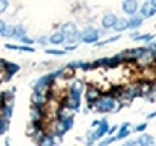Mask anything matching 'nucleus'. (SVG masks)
<instances>
[{
    "label": "nucleus",
    "mask_w": 156,
    "mask_h": 146,
    "mask_svg": "<svg viewBox=\"0 0 156 146\" xmlns=\"http://www.w3.org/2000/svg\"><path fill=\"white\" fill-rule=\"evenodd\" d=\"M117 138L115 136H111V138H107V140H104V141H101V144H111V143H114Z\"/></svg>",
    "instance_id": "cd10ccee"
},
{
    "label": "nucleus",
    "mask_w": 156,
    "mask_h": 146,
    "mask_svg": "<svg viewBox=\"0 0 156 146\" xmlns=\"http://www.w3.org/2000/svg\"><path fill=\"white\" fill-rule=\"evenodd\" d=\"M31 119H33V122H39V120L42 119V109H41V106H34L33 107Z\"/></svg>",
    "instance_id": "f3484780"
},
{
    "label": "nucleus",
    "mask_w": 156,
    "mask_h": 146,
    "mask_svg": "<svg viewBox=\"0 0 156 146\" xmlns=\"http://www.w3.org/2000/svg\"><path fill=\"white\" fill-rule=\"evenodd\" d=\"M31 101H33L34 106H42L44 102H46V94L41 91H34L33 96H31Z\"/></svg>",
    "instance_id": "f8f14e48"
},
{
    "label": "nucleus",
    "mask_w": 156,
    "mask_h": 146,
    "mask_svg": "<svg viewBox=\"0 0 156 146\" xmlns=\"http://www.w3.org/2000/svg\"><path fill=\"white\" fill-rule=\"evenodd\" d=\"M5 28H7V23H5L3 19H0V36H2V33H3Z\"/></svg>",
    "instance_id": "7c9ffc66"
},
{
    "label": "nucleus",
    "mask_w": 156,
    "mask_h": 146,
    "mask_svg": "<svg viewBox=\"0 0 156 146\" xmlns=\"http://www.w3.org/2000/svg\"><path fill=\"white\" fill-rule=\"evenodd\" d=\"M99 41V31L93 26H88L86 29L81 31V42L85 44H94Z\"/></svg>",
    "instance_id": "f03ea898"
},
{
    "label": "nucleus",
    "mask_w": 156,
    "mask_h": 146,
    "mask_svg": "<svg viewBox=\"0 0 156 146\" xmlns=\"http://www.w3.org/2000/svg\"><path fill=\"white\" fill-rule=\"evenodd\" d=\"M115 19H117V16L114 13H106L104 16H102V19H101V26H102V29H112V26H114V23H115Z\"/></svg>",
    "instance_id": "0eeeda50"
},
{
    "label": "nucleus",
    "mask_w": 156,
    "mask_h": 146,
    "mask_svg": "<svg viewBox=\"0 0 156 146\" xmlns=\"http://www.w3.org/2000/svg\"><path fill=\"white\" fill-rule=\"evenodd\" d=\"M81 91H83V81H75L73 85L70 86V92H68V96L72 97H81Z\"/></svg>",
    "instance_id": "6e6552de"
},
{
    "label": "nucleus",
    "mask_w": 156,
    "mask_h": 146,
    "mask_svg": "<svg viewBox=\"0 0 156 146\" xmlns=\"http://www.w3.org/2000/svg\"><path fill=\"white\" fill-rule=\"evenodd\" d=\"M60 31H62V34H63V36H65V39H67V37H70L72 34L76 31V26H75V23H63Z\"/></svg>",
    "instance_id": "9b49d317"
},
{
    "label": "nucleus",
    "mask_w": 156,
    "mask_h": 146,
    "mask_svg": "<svg viewBox=\"0 0 156 146\" xmlns=\"http://www.w3.org/2000/svg\"><path fill=\"white\" fill-rule=\"evenodd\" d=\"M99 128H98L94 133H93L91 136H90V140H88V144H93L94 143V140H98V138H102L106 133H107V130H109V125H107V120L106 119H102L101 122H99Z\"/></svg>",
    "instance_id": "7ed1b4c3"
},
{
    "label": "nucleus",
    "mask_w": 156,
    "mask_h": 146,
    "mask_svg": "<svg viewBox=\"0 0 156 146\" xmlns=\"http://www.w3.org/2000/svg\"><path fill=\"white\" fill-rule=\"evenodd\" d=\"M138 13H140V16L141 18H151V16H154V13H156V5H151L150 2L148 3H143V7L138 8Z\"/></svg>",
    "instance_id": "423d86ee"
},
{
    "label": "nucleus",
    "mask_w": 156,
    "mask_h": 146,
    "mask_svg": "<svg viewBox=\"0 0 156 146\" xmlns=\"http://www.w3.org/2000/svg\"><path fill=\"white\" fill-rule=\"evenodd\" d=\"M2 114H3L5 119L10 120V117H12V114H13V104H3L2 106Z\"/></svg>",
    "instance_id": "aec40b11"
},
{
    "label": "nucleus",
    "mask_w": 156,
    "mask_h": 146,
    "mask_svg": "<svg viewBox=\"0 0 156 146\" xmlns=\"http://www.w3.org/2000/svg\"><path fill=\"white\" fill-rule=\"evenodd\" d=\"M99 96H101V92H99V89H96V88H90V89L86 91V99H88V102H91V104H94Z\"/></svg>",
    "instance_id": "4468645a"
},
{
    "label": "nucleus",
    "mask_w": 156,
    "mask_h": 146,
    "mask_svg": "<svg viewBox=\"0 0 156 146\" xmlns=\"http://www.w3.org/2000/svg\"><path fill=\"white\" fill-rule=\"evenodd\" d=\"M13 92H15L13 89H12V91H3L2 94H0V97H2V101H7V102H8V101L13 97Z\"/></svg>",
    "instance_id": "5701e85b"
},
{
    "label": "nucleus",
    "mask_w": 156,
    "mask_h": 146,
    "mask_svg": "<svg viewBox=\"0 0 156 146\" xmlns=\"http://www.w3.org/2000/svg\"><path fill=\"white\" fill-rule=\"evenodd\" d=\"M5 67L8 68V73H7V80L8 78H12V75H15L18 70H20V67L16 65V63H10V62H5Z\"/></svg>",
    "instance_id": "a211bd4d"
},
{
    "label": "nucleus",
    "mask_w": 156,
    "mask_h": 146,
    "mask_svg": "<svg viewBox=\"0 0 156 146\" xmlns=\"http://www.w3.org/2000/svg\"><path fill=\"white\" fill-rule=\"evenodd\" d=\"M117 130V125H114V127H111V128L109 130H107V131H109V133H114V131Z\"/></svg>",
    "instance_id": "473e14b6"
},
{
    "label": "nucleus",
    "mask_w": 156,
    "mask_h": 146,
    "mask_svg": "<svg viewBox=\"0 0 156 146\" xmlns=\"http://www.w3.org/2000/svg\"><path fill=\"white\" fill-rule=\"evenodd\" d=\"M99 122L101 120H94V122H93V127H98V125H99Z\"/></svg>",
    "instance_id": "f704fd0d"
},
{
    "label": "nucleus",
    "mask_w": 156,
    "mask_h": 146,
    "mask_svg": "<svg viewBox=\"0 0 156 146\" xmlns=\"http://www.w3.org/2000/svg\"><path fill=\"white\" fill-rule=\"evenodd\" d=\"M143 23V18L140 16V15H132L130 19H127V28H130V29H136V28H140V24Z\"/></svg>",
    "instance_id": "1a4fd4ad"
},
{
    "label": "nucleus",
    "mask_w": 156,
    "mask_h": 146,
    "mask_svg": "<svg viewBox=\"0 0 156 146\" xmlns=\"http://www.w3.org/2000/svg\"><path fill=\"white\" fill-rule=\"evenodd\" d=\"M47 41L51 42V44H54V46H58V44L65 42V36L62 34V31H57V33H54L52 36H49Z\"/></svg>",
    "instance_id": "9d476101"
},
{
    "label": "nucleus",
    "mask_w": 156,
    "mask_h": 146,
    "mask_svg": "<svg viewBox=\"0 0 156 146\" xmlns=\"http://www.w3.org/2000/svg\"><path fill=\"white\" fill-rule=\"evenodd\" d=\"M65 117H68V114H67V110H60L58 112V120H63Z\"/></svg>",
    "instance_id": "c756f323"
},
{
    "label": "nucleus",
    "mask_w": 156,
    "mask_h": 146,
    "mask_svg": "<svg viewBox=\"0 0 156 146\" xmlns=\"http://www.w3.org/2000/svg\"><path fill=\"white\" fill-rule=\"evenodd\" d=\"M8 8V0H0V13L7 12Z\"/></svg>",
    "instance_id": "b1692460"
},
{
    "label": "nucleus",
    "mask_w": 156,
    "mask_h": 146,
    "mask_svg": "<svg viewBox=\"0 0 156 146\" xmlns=\"http://www.w3.org/2000/svg\"><path fill=\"white\" fill-rule=\"evenodd\" d=\"M65 106H67V109H70V110H80V97L68 96Z\"/></svg>",
    "instance_id": "ddd939ff"
},
{
    "label": "nucleus",
    "mask_w": 156,
    "mask_h": 146,
    "mask_svg": "<svg viewBox=\"0 0 156 146\" xmlns=\"http://www.w3.org/2000/svg\"><path fill=\"white\" fill-rule=\"evenodd\" d=\"M143 2H148V0H143Z\"/></svg>",
    "instance_id": "c9c22d12"
},
{
    "label": "nucleus",
    "mask_w": 156,
    "mask_h": 146,
    "mask_svg": "<svg viewBox=\"0 0 156 146\" xmlns=\"http://www.w3.org/2000/svg\"><path fill=\"white\" fill-rule=\"evenodd\" d=\"M20 39H21V42H23V44H28V46H31V44H33V39L26 37V34H24L23 37H20Z\"/></svg>",
    "instance_id": "bb28decb"
},
{
    "label": "nucleus",
    "mask_w": 156,
    "mask_h": 146,
    "mask_svg": "<svg viewBox=\"0 0 156 146\" xmlns=\"http://www.w3.org/2000/svg\"><path fill=\"white\" fill-rule=\"evenodd\" d=\"M153 34H136V36L133 37L135 41H143V42H151L153 41Z\"/></svg>",
    "instance_id": "412c9836"
},
{
    "label": "nucleus",
    "mask_w": 156,
    "mask_h": 146,
    "mask_svg": "<svg viewBox=\"0 0 156 146\" xmlns=\"http://www.w3.org/2000/svg\"><path fill=\"white\" fill-rule=\"evenodd\" d=\"M146 127H148V123H140V125L135 127V131H145Z\"/></svg>",
    "instance_id": "a878e982"
},
{
    "label": "nucleus",
    "mask_w": 156,
    "mask_h": 146,
    "mask_svg": "<svg viewBox=\"0 0 156 146\" xmlns=\"http://www.w3.org/2000/svg\"><path fill=\"white\" fill-rule=\"evenodd\" d=\"M24 34H26V29H24L21 24H16V26L13 28V39H20V37H23Z\"/></svg>",
    "instance_id": "6ab92c4d"
},
{
    "label": "nucleus",
    "mask_w": 156,
    "mask_h": 146,
    "mask_svg": "<svg viewBox=\"0 0 156 146\" xmlns=\"http://www.w3.org/2000/svg\"><path fill=\"white\" fill-rule=\"evenodd\" d=\"M37 42H39V44H47L49 41H47V37H44V36H41V37H37Z\"/></svg>",
    "instance_id": "2f4dec72"
},
{
    "label": "nucleus",
    "mask_w": 156,
    "mask_h": 146,
    "mask_svg": "<svg viewBox=\"0 0 156 146\" xmlns=\"http://www.w3.org/2000/svg\"><path fill=\"white\" fill-rule=\"evenodd\" d=\"M75 49H76V44H72V46H65L63 50H65V52H72V50H75Z\"/></svg>",
    "instance_id": "c85d7f7f"
},
{
    "label": "nucleus",
    "mask_w": 156,
    "mask_h": 146,
    "mask_svg": "<svg viewBox=\"0 0 156 146\" xmlns=\"http://www.w3.org/2000/svg\"><path fill=\"white\" fill-rule=\"evenodd\" d=\"M47 54H54V55H63L65 50H54V49H46Z\"/></svg>",
    "instance_id": "393cba45"
},
{
    "label": "nucleus",
    "mask_w": 156,
    "mask_h": 146,
    "mask_svg": "<svg viewBox=\"0 0 156 146\" xmlns=\"http://www.w3.org/2000/svg\"><path fill=\"white\" fill-rule=\"evenodd\" d=\"M93 107H96L99 112H112V109L115 107V99L112 96H104V97H98V101L93 104Z\"/></svg>",
    "instance_id": "f257e3e1"
},
{
    "label": "nucleus",
    "mask_w": 156,
    "mask_h": 146,
    "mask_svg": "<svg viewBox=\"0 0 156 146\" xmlns=\"http://www.w3.org/2000/svg\"><path fill=\"white\" fill-rule=\"evenodd\" d=\"M129 127H130V125L127 123V122H125V123H122V125H120V130H119V133H117L115 138H117V140H122V138H125V136H129V135H130Z\"/></svg>",
    "instance_id": "dca6fc26"
},
{
    "label": "nucleus",
    "mask_w": 156,
    "mask_h": 146,
    "mask_svg": "<svg viewBox=\"0 0 156 146\" xmlns=\"http://www.w3.org/2000/svg\"><path fill=\"white\" fill-rule=\"evenodd\" d=\"M112 29H114V31H117V33L125 31V29H127V19H125V18H117L115 23H114V26H112Z\"/></svg>",
    "instance_id": "2eb2a0df"
},
{
    "label": "nucleus",
    "mask_w": 156,
    "mask_h": 146,
    "mask_svg": "<svg viewBox=\"0 0 156 146\" xmlns=\"http://www.w3.org/2000/svg\"><path fill=\"white\" fill-rule=\"evenodd\" d=\"M8 125H10L8 119H5V117H2V119H0V135H3L5 131L8 130Z\"/></svg>",
    "instance_id": "4be33fe9"
},
{
    "label": "nucleus",
    "mask_w": 156,
    "mask_h": 146,
    "mask_svg": "<svg viewBox=\"0 0 156 146\" xmlns=\"http://www.w3.org/2000/svg\"><path fill=\"white\" fill-rule=\"evenodd\" d=\"M154 115H156V112H151V114H148V119H153Z\"/></svg>",
    "instance_id": "72a5a7b5"
},
{
    "label": "nucleus",
    "mask_w": 156,
    "mask_h": 146,
    "mask_svg": "<svg viewBox=\"0 0 156 146\" xmlns=\"http://www.w3.org/2000/svg\"><path fill=\"white\" fill-rule=\"evenodd\" d=\"M125 144H136V146H153L154 144V140H153V136H151V135H141L140 136V138L138 140H136V141H127V143Z\"/></svg>",
    "instance_id": "39448f33"
},
{
    "label": "nucleus",
    "mask_w": 156,
    "mask_h": 146,
    "mask_svg": "<svg viewBox=\"0 0 156 146\" xmlns=\"http://www.w3.org/2000/svg\"><path fill=\"white\" fill-rule=\"evenodd\" d=\"M122 10H124L125 15L132 16V15H135L138 12V2L136 0H124L122 2Z\"/></svg>",
    "instance_id": "20e7f679"
}]
</instances>
